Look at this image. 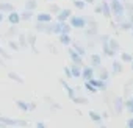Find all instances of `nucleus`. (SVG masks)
Segmentation results:
<instances>
[{
    "label": "nucleus",
    "instance_id": "50",
    "mask_svg": "<svg viewBox=\"0 0 133 128\" xmlns=\"http://www.w3.org/2000/svg\"><path fill=\"white\" fill-rule=\"evenodd\" d=\"M130 64H131V70H133V58H131V61H130Z\"/></svg>",
    "mask_w": 133,
    "mask_h": 128
},
{
    "label": "nucleus",
    "instance_id": "9",
    "mask_svg": "<svg viewBox=\"0 0 133 128\" xmlns=\"http://www.w3.org/2000/svg\"><path fill=\"white\" fill-rule=\"evenodd\" d=\"M68 53H69V58H71V61L72 62H75V64H80V66H83V56L80 55V53H77L72 47L68 50Z\"/></svg>",
    "mask_w": 133,
    "mask_h": 128
},
{
    "label": "nucleus",
    "instance_id": "34",
    "mask_svg": "<svg viewBox=\"0 0 133 128\" xmlns=\"http://www.w3.org/2000/svg\"><path fill=\"white\" fill-rule=\"evenodd\" d=\"M74 6L77 10H83L86 6V2H85V0H74Z\"/></svg>",
    "mask_w": 133,
    "mask_h": 128
},
{
    "label": "nucleus",
    "instance_id": "42",
    "mask_svg": "<svg viewBox=\"0 0 133 128\" xmlns=\"http://www.w3.org/2000/svg\"><path fill=\"white\" fill-rule=\"evenodd\" d=\"M94 11H96V14H102V8H100V5H96Z\"/></svg>",
    "mask_w": 133,
    "mask_h": 128
},
{
    "label": "nucleus",
    "instance_id": "19",
    "mask_svg": "<svg viewBox=\"0 0 133 128\" xmlns=\"http://www.w3.org/2000/svg\"><path fill=\"white\" fill-rule=\"evenodd\" d=\"M58 38H59V42L63 45H71L72 44V39H71L69 33H61V34H58Z\"/></svg>",
    "mask_w": 133,
    "mask_h": 128
},
{
    "label": "nucleus",
    "instance_id": "52",
    "mask_svg": "<svg viewBox=\"0 0 133 128\" xmlns=\"http://www.w3.org/2000/svg\"><path fill=\"white\" fill-rule=\"evenodd\" d=\"M0 36H2V33H0Z\"/></svg>",
    "mask_w": 133,
    "mask_h": 128
},
{
    "label": "nucleus",
    "instance_id": "18",
    "mask_svg": "<svg viewBox=\"0 0 133 128\" xmlns=\"http://www.w3.org/2000/svg\"><path fill=\"white\" fill-rule=\"evenodd\" d=\"M27 42H28V45H31L35 53H39V50L36 48V34H31V33L27 34Z\"/></svg>",
    "mask_w": 133,
    "mask_h": 128
},
{
    "label": "nucleus",
    "instance_id": "39",
    "mask_svg": "<svg viewBox=\"0 0 133 128\" xmlns=\"http://www.w3.org/2000/svg\"><path fill=\"white\" fill-rule=\"evenodd\" d=\"M8 45H10V48H11V50H14V52H17V50H19V44H17L16 41H8Z\"/></svg>",
    "mask_w": 133,
    "mask_h": 128
},
{
    "label": "nucleus",
    "instance_id": "37",
    "mask_svg": "<svg viewBox=\"0 0 133 128\" xmlns=\"http://www.w3.org/2000/svg\"><path fill=\"white\" fill-rule=\"evenodd\" d=\"M124 108H127V109L133 114V100H131V98H130V100H125V102H124Z\"/></svg>",
    "mask_w": 133,
    "mask_h": 128
},
{
    "label": "nucleus",
    "instance_id": "2",
    "mask_svg": "<svg viewBox=\"0 0 133 128\" xmlns=\"http://www.w3.org/2000/svg\"><path fill=\"white\" fill-rule=\"evenodd\" d=\"M72 27L69 25V22L66 20V22H55L53 24V33L55 34H61V33H71Z\"/></svg>",
    "mask_w": 133,
    "mask_h": 128
},
{
    "label": "nucleus",
    "instance_id": "12",
    "mask_svg": "<svg viewBox=\"0 0 133 128\" xmlns=\"http://www.w3.org/2000/svg\"><path fill=\"white\" fill-rule=\"evenodd\" d=\"M100 8H102V14L107 17V19H111V6H110V2L108 0H103V2L100 3Z\"/></svg>",
    "mask_w": 133,
    "mask_h": 128
},
{
    "label": "nucleus",
    "instance_id": "24",
    "mask_svg": "<svg viewBox=\"0 0 133 128\" xmlns=\"http://www.w3.org/2000/svg\"><path fill=\"white\" fill-rule=\"evenodd\" d=\"M13 10H14V6H13L11 3H5L3 0L0 2V11H2V13H10V11H13Z\"/></svg>",
    "mask_w": 133,
    "mask_h": 128
},
{
    "label": "nucleus",
    "instance_id": "1",
    "mask_svg": "<svg viewBox=\"0 0 133 128\" xmlns=\"http://www.w3.org/2000/svg\"><path fill=\"white\" fill-rule=\"evenodd\" d=\"M108 41H110V36H108V34H100V44H102L103 53H105L108 58H114L116 52H114V50H111V47L108 45Z\"/></svg>",
    "mask_w": 133,
    "mask_h": 128
},
{
    "label": "nucleus",
    "instance_id": "47",
    "mask_svg": "<svg viewBox=\"0 0 133 128\" xmlns=\"http://www.w3.org/2000/svg\"><path fill=\"white\" fill-rule=\"evenodd\" d=\"M3 19H5V14H3L2 11H0V24H2V22H3Z\"/></svg>",
    "mask_w": 133,
    "mask_h": 128
},
{
    "label": "nucleus",
    "instance_id": "8",
    "mask_svg": "<svg viewBox=\"0 0 133 128\" xmlns=\"http://www.w3.org/2000/svg\"><path fill=\"white\" fill-rule=\"evenodd\" d=\"M6 20L10 22V25H17L21 22V14L16 10H13V11L6 13Z\"/></svg>",
    "mask_w": 133,
    "mask_h": 128
},
{
    "label": "nucleus",
    "instance_id": "15",
    "mask_svg": "<svg viewBox=\"0 0 133 128\" xmlns=\"http://www.w3.org/2000/svg\"><path fill=\"white\" fill-rule=\"evenodd\" d=\"M69 69H71L72 78H80V75H82V66H80V64H75V62H72V66H71Z\"/></svg>",
    "mask_w": 133,
    "mask_h": 128
},
{
    "label": "nucleus",
    "instance_id": "13",
    "mask_svg": "<svg viewBox=\"0 0 133 128\" xmlns=\"http://www.w3.org/2000/svg\"><path fill=\"white\" fill-rule=\"evenodd\" d=\"M88 81H91L99 91H105V89H107V81H105V80H100V78H94V77H92V78L88 80Z\"/></svg>",
    "mask_w": 133,
    "mask_h": 128
},
{
    "label": "nucleus",
    "instance_id": "32",
    "mask_svg": "<svg viewBox=\"0 0 133 128\" xmlns=\"http://www.w3.org/2000/svg\"><path fill=\"white\" fill-rule=\"evenodd\" d=\"M33 16H35V14H33V11H30V10H25V11L21 14V20H30Z\"/></svg>",
    "mask_w": 133,
    "mask_h": 128
},
{
    "label": "nucleus",
    "instance_id": "27",
    "mask_svg": "<svg viewBox=\"0 0 133 128\" xmlns=\"http://www.w3.org/2000/svg\"><path fill=\"white\" fill-rule=\"evenodd\" d=\"M85 89H86V91H88L89 94H96V92L99 91V89H97V88H96V86H94V84H92L91 81H88V80L85 81Z\"/></svg>",
    "mask_w": 133,
    "mask_h": 128
},
{
    "label": "nucleus",
    "instance_id": "46",
    "mask_svg": "<svg viewBox=\"0 0 133 128\" xmlns=\"http://www.w3.org/2000/svg\"><path fill=\"white\" fill-rule=\"evenodd\" d=\"M36 126H38V128H45V123H42V122H38V123H36Z\"/></svg>",
    "mask_w": 133,
    "mask_h": 128
},
{
    "label": "nucleus",
    "instance_id": "41",
    "mask_svg": "<svg viewBox=\"0 0 133 128\" xmlns=\"http://www.w3.org/2000/svg\"><path fill=\"white\" fill-rule=\"evenodd\" d=\"M64 74H66V77H68V78H72V74H71V69L69 67H64Z\"/></svg>",
    "mask_w": 133,
    "mask_h": 128
},
{
    "label": "nucleus",
    "instance_id": "26",
    "mask_svg": "<svg viewBox=\"0 0 133 128\" xmlns=\"http://www.w3.org/2000/svg\"><path fill=\"white\" fill-rule=\"evenodd\" d=\"M17 39H19V47H27L28 45V42H27V34H24V33H21V34H17Z\"/></svg>",
    "mask_w": 133,
    "mask_h": 128
},
{
    "label": "nucleus",
    "instance_id": "53",
    "mask_svg": "<svg viewBox=\"0 0 133 128\" xmlns=\"http://www.w3.org/2000/svg\"><path fill=\"white\" fill-rule=\"evenodd\" d=\"M131 100H133V97H131Z\"/></svg>",
    "mask_w": 133,
    "mask_h": 128
},
{
    "label": "nucleus",
    "instance_id": "45",
    "mask_svg": "<svg viewBox=\"0 0 133 128\" xmlns=\"http://www.w3.org/2000/svg\"><path fill=\"white\" fill-rule=\"evenodd\" d=\"M35 108H36V105H35V103H28V109H30V111H33Z\"/></svg>",
    "mask_w": 133,
    "mask_h": 128
},
{
    "label": "nucleus",
    "instance_id": "51",
    "mask_svg": "<svg viewBox=\"0 0 133 128\" xmlns=\"http://www.w3.org/2000/svg\"><path fill=\"white\" fill-rule=\"evenodd\" d=\"M121 2H125V0H121Z\"/></svg>",
    "mask_w": 133,
    "mask_h": 128
},
{
    "label": "nucleus",
    "instance_id": "38",
    "mask_svg": "<svg viewBox=\"0 0 133 128\" xmlns=\"http://www.w3.org/2000/svg\"><path fill=\"white\" fill-rule=\"evenodd\" d=\"M17 34H19V33H17V30H16V25H11L10 30H8V33H6V36L11 38V36H17Z\"/></svg>",
    "mask_w": 133,
    "mask_h": 128
},
{
    "label": "nucleus",
    "instance_id": "17",
    "mask_svg": "<svg viewBox=\"0 0 133 128\" xmlns=\"http://www.w3.org/2000/svg\"><path fill=\"white\" fill-rule=\"evenodd\" d=\"M52 14L50 13H39L36 16V22H52Z\"/></svg>",
    "mask_w": 133,
    "mask_h": 128
},
{
    "label": "nucleus",
    "instance_id": "6",
    "mask_svg": "<svg viewBox=\"0 0 133 128\" xmlns=\"http://www.w3.org/2000/svg\"><path fill=\"white\" fill-rule=\"evenodd\" d=\"M35 28L39 33H45V34L53 33V24L52 22H36V27Z\"/></svg>",
    "mask_w": 133,
    "mask_h": 128
},
{
    "label": "nucleus",
    "instance_id": "29",
    "mask_svg": "<svg viewBox=\"0 0 133 128\" xmlns=\"http://www.w3.org/2000/svg\"><path fill=\"white\" fill-rule=\"evenodd\" d=\"M108 45L111 47V50H114L116 53L119 52V42H117V39H114V38H110V41H108Z\"/></svg>",
    "mask_w": 133,
    "mask_h": 128
},
{
    "label": "nucleus",
    "instance_id": "48",
    "mask_svg": "<svg viewBox=\"0 0 133 128\" xmlns=\"http://www.w3.org/2000/svg\"><path fill=\"white\" fill-rule=\"evenodd\" d=\"M3 64H5V61H3V58H2V56H0V66H3Z\"/></svg>",
    "mask_w": 133,
    "mask_h": 128
},
{
    "label": "nucleus",
    "instance_id": "31",
    "mask_svg": "<svg viewBox=\"0 0 133 128\" xmlns=\"http://www.w3.org/2000/svg\"><path fill=\"white\" fill-rule=\"evenodd\" d=\"M16 106H17L21 111H24V112L30 111V109H28V103H27V102H24V100H17V102H16Z\"/></svg>",
    "mask_w": 133,
    "mask_h": 128
},
{
    "label": "nucleus",
    "instance_id": "40",
    "mask_svg": "<svg viewBox=\"0 0 133 128\" xmlns=\"http://www.w3.org/2000/svg\"><path fill=\"white\" fill-rule=\"evenodd\" d=\"M59 10H61V8H59L58 5H50V6H49V11H50V14H52V13H58Z\"/></svg>",
    "mask_w": 133,
    "mask_h": 128
},
{
    "label": "nucleus",
    "instance_id": "44",
    "mask_svg": "<svg viewBox=\"0 0 133 128\" xmlns=\"http://www.w3.org/2000/svg\"><path fill=\"white\" fill-rule=\"evenodd\" d=\"M49 50H52L53 53H58V52H56V48H55V47H53L52 44H49Z\"/></svg>",
    "mask_w": 133,
    "mask_h": 128
},
{
    "label": "nucleus",
    "instance_id": "28",
    "mask_svg": "<svg viewBox=\"0 0 133 128\" xmlns=\"http://www.w3.org/2000/svg\"><path fill=\"white\" fill-rule=\"evenodd\" d=\"M38 6V0H27L25 3V10H30V11H35Z\"/></svg>",
    "mask_w": 133,
    "mask_h": 128
},
{
    "label": "nucleus",
    "instance_id": "7",
    "mask_svg": "<svg viewBox=\"0 0 133 128\" xmlns=\"http://www.w3.org/2000/svg\"><path fill=\"white\" fill-rule=\"evenodd\" d=\"M71 16H72V11L69 8H64V10H59L56 13V20L58 22H66V20H69Z\"/></svg>",
    "mask_w": 133,
    "mask_h": 128
},
{
    "label": "nucleus",
    "instance_id": "33",
    "mask_svg": "<svg viewBox=\"0 0 133 128\" xmlns=\"http://www.w3.org/2000/svg\"><path fill=\"white\" fill-rule=\"evenodd\" d=\"M131 58H133V56H131L128 52L121 53V61H122V62H130V61H131Z\"/></svg>",
    "mask_w": 133,
    "mask_h": 128
},
{
    "label": "nucleus",
    "instance_id": "55",
    "mask_svg": "<svg viewBox=\"0 0 133 128\" xmlns=\"http://www.w3.org/2000/svg\"><path fill=\"white\" fill-rule=\"evenodd\" d=\"M0 2H2V0H0Z\"/></svg>",
    "mask_w": 133,
    "mask_h": 128
},
{
    "label": "nucleus",
    "instance_id": "3",
    "mask_svg": "<svg viewBox=\"0 0 133 128\" xmlns=\"http://www.w3.org/2000/svg\"><path fill=\"white\" fill-rule=\"evenodd\" d=\"M0 122H2L5 126L10 125V126H27L28 122L27 120H19V119H10V117H5V116H0Z\"/></svg>",
    "mask_w": 133,
    "mask_h": 128
},
{
    "label": "nucleus",
    "instance_id": "4",
    "mask_svg": "<svg viewBox=\"0 0 133 128\" xmlns=\"http://www.w3.org/2000/svg\"><path fill=\"white\" fill-rule=\"evenodd\" d=\"M110 6H111V13L113 14H119V16H125V6L121 0H110Z\"/></svg>",
    "mask_w": 133,
    "mask_h": 128
},
{
    "label": "nucleus",
    "instance_id": "20",
    "mask_svg": "<svg viewBox=\"0 0 133 128\" xmlns=\"http://www.w3.org/2000/svg\"><path fill=\"white\" fill-rule=\"evenodd\" d=\"M97 70H99V78H100V80H105V81H108V80H110V72H108L103 66L97 67Z\"/></svg>",
    "mask_w": 133,
    "mask_h": 128
},
{
    "label": "nucleus",
    "instance_id": "43",
    "mask_svg": "<svg viewBox=\"0 0 133 128\" xmlns=\"http://www.w3.org/2000/svg\"><path fill=\"white\" fill-rule=\"evenodd\" d=\"M127 126H128V128H133V117H130V119L127 120Z\"/></svg>",
    "mask_w": 133,
    "mask_h": 128
},
{
    "label": "nucleus",
    "instance_id": "11",
    "mask_svg": "<svg viewBox=\"0 0 133 128\" xmlns=\"http://www.w3.org/2000/svg\"><path fill=\"white\" fill-rule=\"evenodd\" d=\"M94 77V67L92 66H85V67H82V75H80V78H83L85 81L86 80H91Z\"/></svg>",
    "mask_w": 133,
    "mask_h": 128
},
{
    "label": "nucleus",
    "instance_id": "30",
    "mask_svg": "<svg viewBox=\"0 0 133 128\" xmlns=\"http://www.w3.org/2000/svg\"><path fill=\"white\" fill-rule=\"evenodd\" d=\"M8 77H10L13 81H16V83H21V84L24 83V78H22L19 74H16V72H10V74H8Z\"/></svg>",
    "mask_w": 133,
    "mask_h": 128
},
{
    "label": "nucleus",
    "instance_id": "23",
    "mask_svg": "<svg viewBox=\"0 0 133 128\" xmlns=\"http://www.w3.org/2000/svg\"><path fill=\"white\" fill-rule=\"evenodd\" d=\"M89 117H91V120H94L97 123H102V120H103V116L97 111H89Z\"/></svg>",
    "mask_w": 133,
    "mask_h": 128
},
{
    "label": "nucleus",
    "instance_id": "49",
    "mask_svg": "<svg viewBox=\"0 0 133 128\" xmlns=\"http://www.w3.org/2000/svg\"><path fill=\"white\" fill-rule=\"evenodd\" d=\"M86 3H94V0H85Z\"/></svg>",
    "mask_w": 133,
    "mask_h": 128
},
{
    "label": "nucleus",
    "instance_id": "5",
    "mask_svg": "<svg viewBox=\"0 0 133 128\" xmlns=\"http://www.w3.org/2000/svg\"><path fill=\"white\" fill-rule=\"evenodd\" d=\"M69 25L72 28H85L86 27V19L82 16H71L69 17Z\"/></svg>",
    "mask_w": 133,
    "mask_h": 128
},
{
    "label": "nucleus",
    "instance_id": "36",
    "mask_svg": "<svg viewBox=\"0 0 133 128\" xmlns=\"http://www.w3.org/2000/svg\"><path fill=\"white\" fill-rule=\"evenodd\" d=\"M0 56H2L3 59H11V58H13V56H11V55H10L3 47H0Z\"/></svg>",
    "mask_w": 133,
    "mask_h": 128
},
{
    "label": "nucleus",
    "instance_id": "22",
    "mask_svg": "<svg viewBox=\"0 0 133 128\" xmlns=\"http://www.w3.org/2000/svg\"><path fill=\"white\" fill-rule=\"evenodd\" d=\"M117 27H119V30H122V31H128V30H131V24H130V20L127 19H124V20H121L119 24H117Z\"/></svg>",
    "mask_w": 133,
    "mask_h": 128
},
{
    "label": "nucleus",
    "instance_id": "25",
    "mask_svg": "<svg viewBox=\"0 0 133 128\" xmlns=\"http://www.w3.org/2000/svg\"><path fill=\"white\" fill-rule=\"evenodd\" d=\"M72 48L77 52V53H80L82 56H85L86 55V48L83 47V45H80V44H77V42H72Z\"/></svg>",
    "mask_w": 133,
    "mask_h": 128
},
{
    "label": "nucleus",
    "instance_id": "54",
    "mask_svg": "<svg viewBox=\"0 0 133 128\" xmlns=\"http://www.w3.org/2000/svg\"><path fill=\"white\" fill-rule=\"evenodd\" d=\"M131 33H133V30H131Z\"/></svg>",
    "mask_w": 133,
    "mask_h": 128
},
{
    "label": "nucleus",
    "instance_id": "21",
    "mask_svg": "<svg viewBox=\"0 0 133 128\" xmlns=\"http://www.w3.org/2000/svg\"><path fill=\"white\" fill-rule=\"evenodd\" d=\"M113 74L114 75H117V74H121L122 72V62L121 61H117V59H113Z\"/></svg>",
    "mask_w": 133,
    "mask_h": 128
},
{
    "label": "nucleus",
    "instance_id": "14",
    "mask_svg": "<svg viewBox=\"0 0 133 128\" xmlns=\"http://www.w3.org/2000/svg\"><path fill=\"white\" fill-rule=\"evenodd\" d=\"M89 59H91V66H92L94 69H97V67L102 66V58H100L99 53H92V55L89 56Z\"/></svg>",
    "mask_w": 133,
    "mask_h": 128
},
{
    "label": "nucleus",
    "instance_id": "35",
    "mask_svg": "<svg viewBox=\"0 0 133 128\" xmlns=\"http://www.w3.org/2000/svg\"><path fill=\"white\" fill-rule=\"evenodd\" d=\"M72 102H74V103H78V105H86V103H88V98H85V97H77V95H75V97L72 98Z\"/></svg>",
    "mask_w": 133,
    "mask_h": 128
},
{
    "label": "nucleus",
    "instance_id": "16",
    "mask_svg": "<svg viewBox=\"0 0 133 128\" xmlns=\"http://www.w3.org/2000/svg\"><path fill=\"white\" fill-rule=\"evenodd\" d=\"M59 83L63 84V88L66 89V92H68V97L72 100L74 97H75V92H74V88H71L69 84H68V81H66V80H59Z\"/></svg>",
    "mask_w": 133,
    "mask_h": 128
},
{
    "label": "nucleus",
    "instance_id": "10",
    "mask_svg": "<svg viewBox=\"0 0 133 128\" xmlns=\"http://www.w3.org/2000/svg\"><path fill=\"white\" fill-rule=\"evenodd\" d=\"M113 111L114 112H117V114H122V111H124V98L122 97H114V100H113Z\"/></svg>",
    "mask_w": 133,
    "mask_h": 128
}]
</instances>
